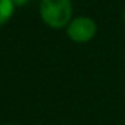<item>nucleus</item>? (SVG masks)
<instances>
[{
  "label": "nucleus",
  "mask_w": 125,
  "mask_h": 125,
  "mask_svg": "<svg viewBox=\"0 0 125 125\" xmlns=\"http://www.w3.org/2000/svg\"><path fill=\"white\" fill-rule=\"evenodd\" d=\"M8 125H12V124H8Z\"/></svg>",
  "instance_id": "423d86ee"
},
{
  "label": "nucleus",
  "mask_w": 125,
  "mask_h": 125,
  "mask_svg": "<svg viewBox=\"0 0 125 125\" xmlns=\"http://www.w3.org/2000/svg\"><path fill=\"white\" fill-rule=\"evenodd\" d=\"M96 32H97V24L90 16H77V18H72V21L66 27L68 37L74 43H78V44L88 43L90 40L94 38Z\"/></svg>",
  "instance_id": "f03ea898"
},
{
  "label": "nucleus",
  "mask_w": 125,
  "mask_h": 125,
  "mask_svg": "<svg viewBox=\"0 0 125 125\" xmlns=\"http://www.w3.org/2000/svg\"><path fill=\"white\" fill-rule=\"evenodd\" d=\"M13 10H15L13 0H0V27L12 18Z\"/></svg>",
  "instance_id": "7ed1b4c3"
},
{
  "label": "nucleus",
  "mask_w": 125,
  "mask_h": 125,
  "mask_svg": "<svg viewBox=\"0 0 125 125\" xmlns=\"http://www.w3.org/2000/svg\"><path fill=\"white\" fill-rule=\"evenodd\" d=\"M40 16L50 28H63L72 21V2L71 0H41Z\"/></svg>",
  "instance_id": "f257e3e1"
},
{
  "label": "nucleus",
  "mask_w": 125,
  "mask_h": 125,
  "mask_svg": "<svg viewBox=\"0 0 125 125\" xmlns=\"http://www.w3.org/2000/svg\"><path fill=\"white\" fill-rule=\"evenodd\" d=\"M27 2H28V0H13L15 6H24V5H25Z\"/></svg>",
  "instance_id": "20e7f679"
},
{
  "label": "nucleus",
  "mask_w": 125,
  "mask_h": 125,
  "mask_svg": "<svg viewBox=\"0 0 125 125\" xmlns=\"http://www.w3.org/2000/svg\"><path fill=\"white\" fill-rule=\"evenodd\" d=\"M124 22H125V9H124Z\"/></svg>",
  "instance_id": "39448f33"
}]
</instances>
